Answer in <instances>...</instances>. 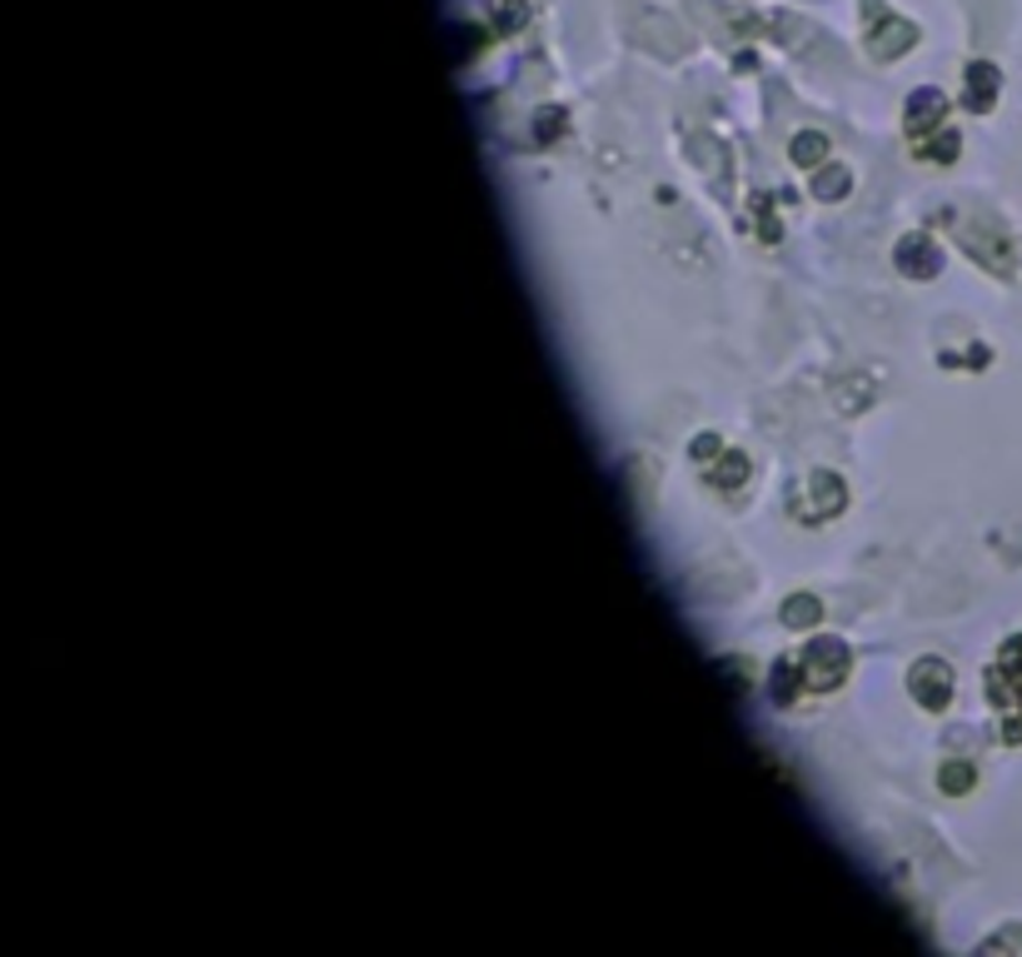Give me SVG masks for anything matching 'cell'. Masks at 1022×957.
Listing matches in <instances>:
<instances>
[{
	"mask_svg": "<svg viewBox=\"0 0 1022 957\" xmlns=\"http://www.w3.org/2000/svg\"><path fill=\"white\" fill-rule=\"evenodd\" d=\"M853 185L848 165H823L818 175H813V199H823V205H833V199H843Z\"/></svg>",
	"mask_w": 1022,
	"mask_h": 957,
	"instance_id": "cell-9",
	"label": "cell"
},
{
	"mask_svg": "<svg viewBox=\"0 0 1022 957\" xmlns=\"http://www.w3.org/2000/svg\"><path fill=\"white\" fill-rule=\"evenodd\" d=\"M848 663L853 658H848V644H843V638H813L798 658V673L808 688L828 693V688H838L843 678H848Z\"/></svg>",
	"mask_w": 1022,
	"mask_h": 957,
	"instance_id": "cell-1",
	"label": "cell"
},
{
	"mask_svg": "<svg viewBox=\"0 0 1022 957\" xmlns=\"http://www.w3.org/2000/svg\"><path fill=\"white\" fill-rule=\"evenodd\" d=\"M938 788H942L948 798L968 793V788H972V768H968V763H942V768H938Z\"/></svg>",
	"mask_w": 1022,
	"mask_h": 957,
	"instance_id": "cell-14",
	"label": "cell"
},
{
	"mask_svg": "<svg viewBox=\"0 0 1022 957\" xmlns=\"http://www.w3.org/2000/svg\"><path fill=\"white\" fill-rule=\"evenodd\" d=\"M788 155H793V165H803V169H813V165H823L828 160V140L823 135H793V145H788Z\"/></svg>",
	"mask_w": 1022,
	"mask_h": 957,
	"instance_id": "cell-12",
	"label": "cell"
},
{
	"mask_svg": "<svg viewBox=\"0 0 1022 957\" xmlns=\"http://www.w3.org/2000/svg\"><path fill=\"white\" fill-rule=\"evenodd\" d=\"M743 478H749V459L743 454H723V464H713V488H739Z\"/></svg>",
	"mask_w": 1022,
	"mask_h": 957,
	"instance_id": "cell-13",
	"label": "cell"
},
{
	"mask_svg": "<svg viewBox=\"0 0 1022 957\" xmlns=\"http://www.w3.org/2000/svg\"><path fill=\"white\" fill-rule=\"evenodd\" d=\"M843 504H848V488H843V478L828 474V469H813V474H808L803 504L793 498V508H803V518H808V524H823V518H833Z\"/></svg>",
	"mask_w": 1022,
	"mask_h": 957,
	"instance_id": "cell-4",
	"label": "cell"
},
{
	"mask_svg": "<svg viewBox=\"0 0 1022 957\" xmlns=\"http://www.w3.org/2000/svg\"><path fill=\"white\" fill-rule=\"evenodd\" d=\"M908 693L918 698L928 713H942V708L952 703V668L942 663V658H918V663L908 668Z\"/></svg>",
	"mask_w": 1022,
	"mask_h": 957,
	"instance_id": "cell-3",
	"label": "cell"
},
{
	"mask_svg": "<svg viewBox=\"0 0 1022 957\" xmlns=\"http://www.w3.org/2000/svg\"><path fill=\"white\" fill-rule=\"evenodd\" d=\"M892 265H898L908 279H932L942 269V249L932 245L928 235H908V239H898V249H892Z\"/></svg>",
	"mask_w": 1022,
	"mask_h": 957,
	"instance_id": "cell-5",
	"label": "cell"
},
{
	"mask_svg": "<svg viewBox=\"0 0 1022 957\" xmlns=\"http://www.w3.org/2000/svg\"><path fill=\"white\" fill-rule=\"evenodd\" d=\"M783 628H818V618H823V604L813 594H793L788 604H783Z\"/></svg>",
	"mask_w": 1022,
	"mask_h": 957,
	"instance_id": "cell-10",
	"label": "cell"
},
{
	"mask_svg": "<svg viewBox=\"0 0 1022 957\" xmlns=\"http://www.w3.org/2000/svg\"><path fill=\"white\" fill-rule=\"evenodd\" d=\"M958 150H962V140L952 135V130H942L938 140H928V145H922V160H932V165H948V160H958Z\"/></svg>",
	"mask_w": 1022,
	"mask_h": 957,
	"instance_id": "cell-15",
	"label": "cell"
},
{
	"mask_svg": "<svg viewBox=\"0 0 1022 957\" xmlns=\"http://www.w3.org/2000/svg\"><path fill=\"white\" fill-rule=\"evenodd\" d=\"M689 454H693V459H699V464H703V459H713V454H723V439H719V434H709V429H703V434H693V444H689Z\"/></svg>",
	"mask_w": 1022,
	"mask_h": 957,
	"instance_id": "cell-16",
	"label": "cell"
},
{
	"mask_svg": "<svg viewBox=\"0 0 1022 957\" xmlns=\"http://www.w3.org/2000/svg\"><path fill=\"white\" fill-rule=\"evenodd\" d=\"M998 100V70L992 65H968V110H992Z\"/></svg>",
	"mask_w": 1022,
	"mask_h": 957,
	"instance_id": "cell-8",
	"label": "cell"
},
{
	"mask_svg": "<svg viewBox=\"0 0 1022 957\" xmlns=\"http://www.w3.org/2000/svg\"><path fill=\"white\" fill-rule=\"evenodd\" d=\"M793 668H798L793 658H778V663L768 668V698L778 708H788L793 698H798V678H793Z\"/></svg>",
	"mask_w": 1022,
	"mask_h": 957,
	"instance_id": "cell-11",
	"label": "cell"
},
{
	"mask_svg": "<svg viewBox=\"0 0 1022 957\" xmlns=\"http://www.w3.org/2000/svg\"><path fill=\"white\" fill-rule=\"evenodd\" d=\"M873 399V374L863 369V374H848L843 379V389H833V404L843 409V414H863Z\"/></svg>",
	"mask_w": 1022,
	"mask_h": 957,
	"instance_id": "cell-7",
	"label": "cell"
},
{
	"mask_svg": "<svg viewBox=\"0 0 1022 957\" xmlns=\"http://www.w3.org/2000/svg\"><path fill=\"white\" fill-rule=\"evenodd\" d=\"M942 110H948V100H942L938 90H918V95L908 100V135H928V130L942 120Z\"/></svg>",
	"mask_w": 1022,
	"mask_h": 957,
	"instance_id": "cell-6",
	"label": "cell"
},
{
	"mask_svg": "<svg viewBox=\"0 0 1022 957\" xmlns=\"http://www.w3.org/2000/svg\"><path fill=\"white\" fill-rule=\"evenodd\" d=\"M988 698L1008 708V718H1022V634L1002 648V658L988 668Z\"/></svg>",
	"mask_w": 1022,
	"mask_h": 957,
	"instance_id": "cell-2",
	"label": "cell"
}]
</instances>
